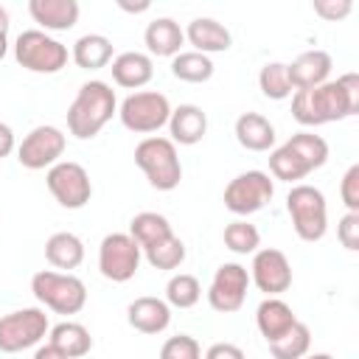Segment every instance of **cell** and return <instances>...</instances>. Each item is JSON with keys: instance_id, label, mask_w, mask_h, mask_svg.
<instances>
[{"instance_id": "6da1fadb", "label": "cell", "mask_w": 359, "mask_h": 359, "mask_svg": "<svg viewBox=\"0 0 359 359\" xmlns=\"http://www.w3.org/2000/svg\"><path fill=\"white\" fill-rule=\"evenodd\" d=\"M359 112V76L342 73L339 79H328L314 90L292 93V118L303 126H323L334 121H345Z\"/></svg>"}, {"instance_id": "7a4b0ae2", "label": "cell", "mask_w": 359, "mask_h": 359, "mask_svg": "<svg viewBox=\"0 0 359 359\" xmlns=\"http://www.w3.org/2000/svg\"><path fill=\"white\" fill-rule=\"evenodd\" d=\"M118 112L115 90L107 81H84L67 107V132L79 140L95 137Z\"/></svg>"}, {"instance_id": "3957f363", "label": "cell", "mask_w": 359, "mask_h": 359, "mask_svg": "<svg viewBox=\"0 0 359 359\" xmlns=\"http://www.w3.org/2000/svg\"><path fill=\"white\" fill-rule=\"evenodd\" d=\"M135 163L157 191H174L182 180V163L168 137H143L135 146Z\"/></svg>"}, {"instance_id": "277c9868", "label": "cell", "mask_w": 359, "mask_h": 359, "mask_svg": "<svg viewBox=\"0 0 359 359\" xmlns=\"http://www.w3.org/2000/svg\"><path fill=\"white\" fill-rule=\"evenodd\" d=\"M31 292L45 309H50L56 314H79L87 303L84 280L70 272L42 269L31 278Z\"/></svg>"}, {"instance_id": "5b68a950", "label": "cell", "mask_w": 359, "mask_h": 359, "mask_svg": "<svg viewBox=\"0 0 359 359\" xmlns=\"http://www.w3.org/2000/svg\"><path fill=\"white\" fill-rule=\"evenodd\" d=\"M286 210L292 219V227L297 238L314 244L325 236L328 230V205L320 188L314 185H292L286 194Z\"/></svg>"}, {"instance_id": "8992f818", "label": "cell", "mask_w": 359, "mask_h": 359, "mask_svg": "<svg viewBox=\"0 0 359 359\" xmlns=\"http://www.w3.org/2000/svg\"><path fill=\"white\" fill-rule=\"evenodd\" d=\"M14 59L20 67H25L31 73L50 76L67 65L70 53H67V45H62L59 39L48 36L39 28H28L14 39Z\"/></svg>"}, {"instance_id": "52a82bcc", "label": "cell", "mask_w": 359, "mask_h": 359, "mask_svg": "<svg viewBox=\"0 0 359 359\" xmlns=\"http://www.w3.org/2000/svg\"><path fill=\"white\" fill-rule=\"evenodd\" d=\"M118 115H121V123L129 129V132H137V135H151L157 132L160 126L168 123L171 118V104L163 93L157 90H140V93H132L121 101L118 107Z\"/></svg>"}, {"instance_id": "ba28073f", "label": "cell", "mask_w": 359, "mask_h": 359, "mask_svg": "<svg viewBox=\"0 0 359 359\" xmlns=\"http://www.w3.org/2000/svg\"><path fill=\"white\" fill-rule=\"evenodd\" d=\"M275 196V182L266 171H244L233 177L224 188V208L236 216H250L264 210Z\"/></svg>"}, {"instance_id": "9c48e42d", "label": "cell", "mask_w": 359, "mask_h": 359, "mask_svg": "<svg viewBox=\"0 0 359 359\" xmlns=\"http://www.w3.org/2000/svg\"><path fill=\"white\" fill-rule=\"evenodd\" d=\"M48 331V314L42 309H17L0 317V351L20 353L25 348H34L45 339Z\"/></svg>"}, {"instance_id": "30bf717a", "label": "cell", "mask_w": 359, "mask_h": 359, "mask_svg": "<svg viewBox=\"0 0 359 359\" xmlns=\"http://www.w3.org/2000/svg\"><path fill=\"white\" fill-rule=\"evenodd\" d=\"M45 185H48L50 196L67 210L84 208L93 196L90 174L84 171V165H79L73 160H59L56 165H50L45 174Z\"/></svg>"}, {"instance_id": "8fae6325", "label": "cell", "mask_w": 359, "mask_h": 359, "mask_svg": "<svg viewBox=\"0 0 359 359\" xmlns=\"http://www.w3.org/2000/svg\"><path fill=\"white\" fill-rule=\"evenodd\" d=\"M143 250L129 233H109L98 247V269L112 283H126L137 275Z\"/></svg>"}, {"instance_id": "7c38bea8", "label": "cell", "mask_w": 359, "mask_h": 359, "mask_svg": "<svg viewBox=\"0 0 359 359\" xmlns=\"http://www.w3.org/2000/svg\"><path fill=\"white\" fill-rule=\"evenodd\" d=\"M65 146H67V137L62 129H56L50 123L34 126L17 146V160L28 171H42V168H50L59 163V157L65 154Z\"/></svg>"}, {"instance_id": "4fadbf2b", "label": "cell", "mask_w": 359, "mask_h": 359, "mask_svg": "<svg viewBox=\"0 0 359 359\" xmlns=\"http://www.w3.org/2000/svg\"><path fill=\"white\" fill-rule=\"evenodd\" d=\"M250 289V272L241 264H222L208 286V303L219 314H233L244 306Z\"/></svg>"}, {"instance_id": "5bb4252c", "label": "cell", "mask_w": 359, "mask_h": 359, "mask_svg": "<svg viewBox=\"0 0 359 359\" xmlns=\"http://www.w3.org/2000/svg\"><path fill=\"white\" fill-rule=\"evenodd\" d=\"M250 283H255L258 292H264L266 297H280L292 286L289 258L275 247L255 250L252 252V266H250Z\"/></svg>"}, {"instance_id": "9a60e30c", "label": "cell", "mask_w": 359, "mask_h": 359, "mask_svg": "<svg viewBox=\"0 0 359 359\" xmlns=\"http://www.w3.org/2000/svg\"><path fill=\"white\" fill-rule=\"evenodd\" d=\"M286 67H289V81L294 90H314L328 81L334 62L325 50L314 48V50H306L297 59H292V65H286Z\"/></svg>"}, {"instance_id": "2e32d148", "label": "cell", "mask_w": 359, "mask_h": 359, "mask_svg": "<svg viewBox=\"0 0 359 359\" xmlns=\"http://www.w3.org/2000/svg\"><path fill=\"white\" fill-rule=\"evenodd\" d=\"M126 320L140 334H163L171 323V306L160 297H135L126 309Z\"/></svg>"}, {"instance_id": "e0dca14e", "label": "cell", "mask_w": 359, "mask_h": 359, "mask_svg": "<svg viewBox=\"0 0 359 359\" xmlns=\"http://www.w3.org/2000/svg\"><path fill=\"white\" fill-rule=\"evenodd\" d=\"M112 79L118 87H126V90H140L151 81L154 76V62L149 53H140V50H123L112 59Z\"/></svg>"}, {"instance_id": "ac0fdd59", "label": "cell", "mask_w": 359, "mask_h": 359, "mask_svg": "<svg viewBox=\"0 0 359 359\" xmlns=\"http://www.w3.org/2000/svg\"><path fill=\"white\" fill-rule=\"evenodd\" d=\"M168 132H171V143L177 146H196L205 132H208V115L202 112V107L196 104H180L177 109H171L168 118Z\"/></svg>"}, {"instance_id": "d6986e66", "label": "cell", "mask_w": 359, "mask_h": 359, "mask_svg": "<svg viewBox=\"0 0 359 359\" xmlns=\"http://www.w3.org/2000/svg\"><path fill=\"white\" fill-rule=\"evenodd\" d=\"M185 39L194 45L196 53H205V56L224 53L233 45L230 31L222 22H216L213 17H196V20H191L188 28H185Z\"/></svg>"}, {"instance_id": "ffe728a7", "label": "cell", "mask_w": 359, "mask_h": 359, "mask_svg": "<svg viewBox=\"0 0 359 359\" xmlns=\"http://www.w3.org/2000/svg\"><path fill=\"white\" fill-rule=\"evenodd\" d=\"M143 42H146V50L151 56H177L185 45V31L180 28L177 20L171 17H157L146 25L143 31Z\"/></svg>"}, {"instance_id": "44dd1931", "label": "cell", "mask_w": 359, "mask_h": 359, "mask_svg": "<svg viewBox=\"0 0 359 359\" xmlns=\"http://www.w3.org/2000/svg\"><path fill=\"white\" fill-rule=\"evenodd\" d=\"M79 3L76 0H31L28 14L45 31H67L79 22Z\"/></svg>"}, {"instance_id": "7402d4cb", "label": "cell", "mask_w": 359, "mask_h": 359, "mask_svg": "<svg viewBox=\"0 0 359 359\" xmlns=\"http://www.w3.org/2000/svg\"><path fill=\"white\" fill-rule=\"evenodd\" d=\"M294 323H297V317H294L292 306L286 300H280V297L261 300V306L255 311V325H258V331H261V337L266 342H275L278 337H283Z\"/></svg>"}, {"instance_id": "603a6c76", "label": "cell", "mask_w": 359, "mask_h": 359, "mask_svg": "<svg viewBox=\"0 0 359 359\" xmlns=\"http://www.w3.org/2000/svg\"><path fill=\"white\" fill-rule=\"evenodd\" d=\"M236 140L247 151H269L275 146V126L261 112H244L236 118Z\"/></svg>"}, {"instance_id": "cb8c5ba5", "label": "cell", "mask_w": 359, "mask_h": 359, "mask_svg": "<svg viewBox=\"0 0 359 359\" xmlns=\"http://www.w3.org/2000/svg\"><path fill=\"white\" fill-rule=\"evenodd\" d=\"M70 59L81 70H101L112 62V39L104 34H84L73 42Z\"/></svg>"}, {"instance_id": "d4e9b609", "label": "cell", "mask_w": 359, "mask_h": 359, "mask_svg": "<svg viewBox=\"0 0 359 359\" xmlns=\"http://www.w3.org/2000/svg\"><path fill=\"white\" fill-rule=\"evenodd\" d=\"M45 258L56 269H76L84 261V241L76 233H53L45 241Z\"/></svg>"}, {"instance_id": "484cf974", "label": "cell", "mask_w": 359, "mask_h": 359, "mask_svg": "<svg viewBox=\"0 0 359 359\" xmlns=\"http://www.w3.org/2000/svg\"><path fill=\"white\" fill-rule=\"evenodd\" d=\"M48 337H50V345L59 348L67 359H79V356L90 353V348H93L90 331H87L81 323H73V320L53 325V328L48 331Z\"/></svg>"}, {"instance_id": "4316f807", "label": "cell", "mask_w": 359, "mask_h": 359, "mask_svg": "<svg viewBox=\"0 0 359 359\" xmlns=\"http://www.w3.org/2000/svg\"><path fill=\"white\" fill-rule=\"evenodd\" d=\"M129 236L137 241L140 250H149V247H154L157 241L174 236V230H171V222H168L163 213L143 210V213H137V216L129 222Z\"/></svg>"}, {"instance_id": "83f0119b", "label": "cell", "mask_w": 359, "mask_h": 359, "mask_svg": "<svg viewBox=\"0 0 359 359\" xmlns=\"http://www.w3.org/2000/svg\"><path fill=\"white\" fill-rule=\"evenodd\" d=\"M283 146L303 163V168H306L309 174H311L314 168H323L325 160H328V143H325L320 135H314V132H297V135H292Z\"/></svg>"}, {"instance_id": "f1b7e54d", "label": "cell", "mask_w": 359, "mask_h": 359, "mask_svg": "<svg viewBox=\"0 0 359 359\" xmlns=\"http://www.w3.org/2000/svg\"><path fill=\"white\" fill-rule=\"evenodd\" d=\"M171 73L174 79L180 81H188V84H202L213 76V62L210 56L205 53H196V50H180L174 59H171Z\"/></svg>"}, {"instance_id": "f546056e", "label": "cell", "mask_w": 359, "mask_h": 359, "mask_svg": "<svg viewBox=\"0 0 359 359\" xmlns=\"http://www.w3.org/2000/svg\"><path fill=\"white\" fill-rule=\"evenodd\" d=\"M311 348V331L306 323H294L283 337H278L275 342H269V351L275 359H303Z\"/></svg>"}, {"instance_id": "4dcf8cb0", "label": "cell", "mask_w": 359, "mask_h": 359, "mask_svg": "<svg viewBox=\"0 0 359 359\" xmlns=\"http://www.w3.org/2000/svg\"><path fill=\"white\" fill-rule=\"evenodd\" d=\"M258 87L272 101H283V98H289L294 93V87L289 81V67L283 62H266L261 67V73H258Z\"/></svg>"}, {"instance_id": "1f68e13d", "label": "cell", "mask_w": 359, "mask_h": 359, "mask_svg": "<svg viewBox=\"0 0 359 359\" xmlns=\"http://www.w3.org/2000/svg\"><path fill=\"white\" fill-rule=\"evenodd\" d=\"M224 247L230 250V252H236V255H250V252H255L258 247H261V233H258V227L255 224H250V222H244V219H236V222H230L227 227H224Z\"/></svg>"}, {"instance_id": "d6a6232c", "label": "cell", "mask_w": 359, "mask_h": 359, "mask_svg": "<svg viewBox=\"0 0 359 359\" xmlns=\"http://www.w3.org/2000/svg\"><path fill=\"white\" fill-rule=\"evenodd\" d=\"M199 297H202V286H199V280H196L194 275H188V272L174 275V278L165 283V303L174 306V309H191V306L199 303Z\"/></svg>"}, {"instance_id": "836d02e7", "label": "cell", "mask_w": 359, "mask_h": 359, "mask_svg": "<svg viewBox=\"0 0 359 359\" xmlns=\"http://www.w3.org/2000/svg\"><path fill=\"white\" fill-rule=\"evenodd\" d=\"M143 255H146V261H149L154 269H177V266L185 261V244H182V238H177V236H168V238L157 241L154 247L143 250Z\"/></svg>"}, {"instance_id": "e575fe53", "label": "cell", "mask_w": 359, "mask_h": 359, "mask_svg": "<svg viewBox=\"0 0 359 359\" xmlns=\"http://www.w3.org/2000/svg\"><path fill=\"white\" fill-rule=\"evenodd\" d=\"M269 171L275 180H283V182H297L303 177H309V171L303 168V163L286 149V146H278L269 151Z\"/></svg>"}, {"instance_id": "d590c367", "label": "cell", "mask_w": 359, "mask_h": 359, "mask_svg": "<svg viewBox=\"0 0 359 359\" xmlns=\"http://www.w3.org/2000/svg\"><path fill=\"white\" fill-rule=\"evenodd\" d=\"M160 359H202V348L194 337L188 334H177L168 337L160 348Z\"/></svg>"}, {"instance_id": "8d00e7d4", "label": "cell", "mask_w": 359, "mask_h": 359, "mask_svg": "<svg viewBox=\"0 0 359 359\" xmlns=\"http://www.w3.org/2000/svg\"><path fill=\"white\" fill-rule=\"evenodd\" d=\"M339 196H342V205L348 208V213H359V165L353 163L342 182H339Z\"/></svg>"}, {"instance_id": "74e56055", "label": "cell", "mask_w": 359, "mask_h": 359, "mask_svg": "<svg viewBox=\"0 0 359 359\" xmlns=\"http://www.w3.org/2000/svg\"><path fill=\"white\" fill-rule=\"evenodd\" d=\"M337 238L348 252L359 250V213H345L337 224Z\"/></svg>"}, {"instance_id": "f35d334b", "label": "cell", "mask_w": 359, "mask_h": 359, "mask_svg": "<svg viewBox=\"0 0 359 359\" xmlns=\"http://www.w3.org/2000/svg\"><path fill=\"white\" fill-rule=\"evenodd\" d=\"M351 11H353V3L351 0H314V14H320L328 22L345 20Z\"/></svg>"}, {"instance_id": "ab89813d", "label": "cell", "mask_w": 359, "mask_h": 359, "mask_svg": "<svg viewBox=\"0 0 359 359\" xmlns=\"http://www.w3.org/2000/svg\"><path fill=\"white\" fill-rule=\"evenodd\" d=\"M202 359H247V356H244V351H241L238 345H233V342H216V345H210V348L205 351Z\"/></svg>"}, {"instance_id": "60d3db41", "label": "cell", "mask_w": 359, "mask_h": 359, "mask_svg": "<svg viewBox=\"0 0 359 359\" xmlns=\"http://www.w3.org/2000/svg\"><path fill=\"white\" fill-rule=\"evenodd\" d=\"M14 151V129L0 121V160Z\"/></svg>"}, {"instance_id": "b9f144b4", "label": "cell", "mask_w": 359, "mask_h": 359, "mask_svg": "<svg viewBox=\"0 0 359 359\" xmlns=\"http://www.w3.org/2000/svg\"><path fill=\"white\" fill-rule=\"evenodd\" d=\"M34 359H67V356H65L59 348H53V345L48 342V345H39V348H36Z\"/></svg>"}, {"instance_id": "7bdbcfd3", "label": "cell", "mask_w": 359, "mask_h": 359, "mask_svg": "<svg viewBox=\"0 0 359 359\" xmlns=\"http://www.w3.org/2000/svg\"><path fill=\"white\" fill-rule=\"evenodd\" d=\"M118 6H121L123 11H129V14H140V11H149V0H143V3H126V0H118Z\"/></svg>"}, {"instance_id": "ee69618b", "label": "cell", "mask_w": 359, "mask_h": 359, "mask_svg": "<svg viewBox=\"0 0 359 359\" xmlns=\"http://www.w3.org/2000/svg\"><path fill=\"white\" fill-rule=\"evenodd\" d=\"M0 31H6L8 34V11L0 6Z\"/></svg>"}, {"instance_id": "f6af8a7d", "label": "cell", "mask_w": 359, "mask_h": 359, "mask_svg": "<svg viewBox=\"0 0 359 359\" xmlns=\"http://www.w3.org/2000/svg\"><path fill=\"white\" fill-rule=\"evenodd\" d=\"M6 50H8V34H6V31H0V59L6 56Z\"/></svg>"}, {"instance_id": "bcb514c9", "label": "cell", "mask_w": 359, "mask_h": 359, "mask_svg": "<svg viewBox=\"0 0 359 359\" xmlns=\"http://www.w3.org/2000/svg\"><path fill=\"white\" fill-rule=\"evenodd\" d=\"M303 359H334L331 353H306Z\"/></svg>"}]
</instances>
